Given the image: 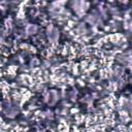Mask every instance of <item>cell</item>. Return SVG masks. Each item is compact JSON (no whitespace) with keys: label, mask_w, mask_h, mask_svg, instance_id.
<instances>
[{"label":"cell","mask_w":132,"mask_h":132,"mask_svg":"<svg viewBox=\"0 0 132 132\" xmlns=\"http://www.w3.org/2000/svg\"><path fill=\"white\" fill-rule=\"evenodd\" d=\"M46 32H47V37H48V39L51 41L55 42L58 39V37H59V31L56 28H54L53 26H48Z\"/></svg>","instance_id":"6da1fadb"},{"label":"cell","mask_w":132,"mask_h":132,"mask_svg":"<svg viewBox=\"0 0 132 132\" xmlns=\"http://www.w3.org/2000/svg\"><path fill=\"white\" fill-rule=\"evenodd\" d=\"M37 31V27L35 25H29L27 27V33L28 34H34Z\"/></svg>","instance_id":"7a4b0ae2"}]
</instances>
